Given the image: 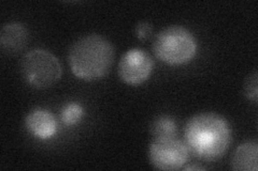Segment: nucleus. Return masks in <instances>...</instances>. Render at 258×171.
Here are the masks:
<instances>
[{"label":"nucleus","instance_id":"nucleus-1","mask_svg":"<svg viewBox=\"0 0 258 171\" xmlns=\"http://www.w3.org/2000/svg\"><path fill=\"white\" fill-rule=\"evenodd\" d=\"M231 140L228 121L215 112L198 113L184 126V143L189 154L200 160H219L228 151Z\"/></svg>","mask_w":258,"mask_h":171},{"label":"nucleus","instance_id":"nucleus-2","mask_svg":"<svg viewBox=\"0 0 258 171\" xmlns=\"http://www.w3.org/2000/svg\"><path fill=\"white\" fill-rule=\"evenodd\" d=\"M114 58V46L98 34L81 37L72 43L68 51V63L72 74L85 81L106 77Z\"/></svg>","mask_w":258,"mask_h":171},{"label":"nucleus","instance_id":"nucleus-3","mask_svg":"<svg viewBox=\"0 0 258 171\" xmlns=\"http://www.w3.org/2000/svg\"><path fill=\"white\" fill-rule=\"evenodd\" d=\"M197 40L192 32L179 25L161 29L153 41L152 50L168 66H182L190 62L197 54Z\"/></svg>","mask_w":258,"mask_h":171},{"label":"nucleus","instance_id":"nucleus-4","mask_svg":"<svg viewBox=\"0 0 258 171\" xmlns=\"http://www.w3.org/2000/svg\"><path fill=\"white\" fill-rule=\"evenodd\" d=\"M20 69L25 83L35 89L50 88L57 83L62 75L59 60L43 48H35L24 55Z\"/></svg>","mask_w":258,"mask_h":171},{"label":"nucleus","instance_id":"nucleus-5","mask_svg":"<svg viewBox=\"0 0 258 171\" xmlns=\"http://www.w3.org/2000/svg\"><path fill=\"white\" fill-rule=\"evenodd\" d=\"M188 157L187 146L176 137L154 138L149 146L151 165L158 170H179L186 164Z\"/></svg>","mask_w":258,"mask_h":171},{"label":"nucleus","instance_id":"nucleus-6","mask_svg":"<svg viewBox=\"0 0 258 171\" xmlns=\"http://www.w3.org/2000/svg\"><path fill=\"white\" fill-rule=\"evenodd\" d=\"M153 68L154 62L148 52L141 48H132L120 58L117 74L125 84L139 86L150 78Z\"/></svg>","mask_w":258,"mask_h":171},{"label":"nucleus","instance_id":"nucleus-7","mask_svg":"<svg viewBox=\"0 0 258 171\" xmlns=\"http://www.w3.org/2000/svg\"><path fill=\"white\" fill-rule=\"evenodd\" d=\"M27 131L40 139H48L57 131V122L53 113L47 109L38 107L32 109L25 118Z\"/></svg>","mask_w":258,"mask_h":171},{"label":"nucleus","instance_id":"nucleus-8","mask_svg":"<svg viewBox=\"0 0 258 171\" xmlns=\"http://www.w3.org/2000/svg\"><path fill=\"white\" fill-rule=\"evenodd\" d=\"M29 31L22 23H7L0 30V45L9 54L21 52L28 43Z\"/></svg>","mask_w":258,"mask_h":171},{"label":"nucleus","instance_id":"nucleus-9","mask_svg":"<svg viewBox=\"0 0 258 171\" xmlns=\"http://www.w3.org/2000/svg\"><path fill=\"white\" fill-rule=\"evenodd\" d=\"M258 143L248 140L237 146L231 157L230 166L237 171H257L258 168Z\"/></svg>","mask_w":258,"mask_h":171},{"label":"nucleus","instance_id":"nucleus-10","mask_svg":"<svg viewBox=\"0 0 258 171\" xmlns=\"http://www.w3.org/2000/svg\"><path fill=\"white\" fill-rule=\"evenodd\" d=\"M150 132L154 138L175 137L177 133V125L175 120L167 115L156 117L152 121Z\"/></svg>","mask_w":258,"mask_h":171},{"label":"nucleus","instance_id":"nucleus-11","mask_svg":"<svg viewBox=\"0 0 258 171\" xmlns=\"http://www.w3.org/2000/svg\"><path fill=\"white\" fill-rule=\"evenodd\" d=\"M83 107L78 103H68L64 105L60 112V120L66 125H75L83 117Z\"/></svg>","mask_w":258,"mask_h":171},{"label":"nucleus","instance_id":"nucleus-12","mask_svg":"<svg viewBox=\"0 0 258 171\" xmlns=\"http://www.w3.org/2000/svg\"><path fill=\"white\" fill-rule=\"evenodd\" d=\"M243 92L247 100L252 101L253 103H257L258 101V76L257 72L254 71L249 74L243 85Z\"/></svg>","mask_w":258,"mask_h":171},{"label":"nucleus","instance_id":"nucleus-13","mask_svg":"<svg viewBox=\"0 0 258 171\" xmlns=\"http://www.w3.org/2000/svg\"><path fill=\"white\" fill-rule=\"evenodd\" d=\"M153 26L149 22H140L135 27V35L139 40H147L152 36Z\"/></svg>","mask_w":258,"mask_h":171},{"label":"nucleus","instance_id":"nucleus-14","mask_svg":"<svg viewBox=\"0 0 258 171\" xmlns=\"http://www.w3.org/2000/svg\"><path fill=\"white\" fill-rule=\"evenodd\" d=\"M185 170H186V171H190V170H205V168H204V167H201V166L192 165V166H188V167H186V168H185Z\"/></svg>","mask_w":258,"mask_h":171}]
</instances>
